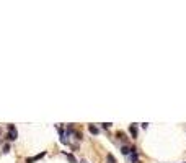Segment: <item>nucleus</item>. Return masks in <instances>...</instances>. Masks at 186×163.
Returning a JSON list of instances; mask_svg holds the SVG:
<instances>
[{"label": "nucleus", "mask_w": 186, "mask_h": 163, "mask_svg": "<svg viewBox=\"0 0 186 163\" xmlns=\"http://www.w3.org/2000/svg\"><path fill=\"white\" fill-rule=\"evenodd\" d=\"M121 152H122V155H126V157H127V155H131L132 152H136V148H134V147H127V145H124V147L121 148Z\"/></svg>", "instance_id": "obj_1"}, {"label": "nucleus", "mask_w": 186, "mask_h": 163, "mask_svg": "<svg viewBox=\"0 0 186 163\" xmlns=\"http://www.w3.org/2000/svg\"><path fill=\"white\" fill-rule=\"evenodd\" d=\"M7 139H8V140H15V139H18V132H16V131H8Z\"/></svg>", "instance_id": "obj_2"}, {"label": "nucleus", "mask_w": 186, "mask_h": 163, "mask_svg": "<svg viewBox=\"0 0 186 163\" xmlns=\"http://www.w3.org/2000/svg\"><path fill=\"white\" fill-rule=\"evenodd\" d=\"M44 155H46V152H41V153H38L36 157H33V158H28V160H26V163H33L34 160H39V158H43Z\"/></svg>", "instance_id": "obj_3"}, {"label": "nucleus", "mask_w": 186, "mask_h": 163, "mask_svg": "<svg viewBox=\"0 0 186 163\" xmlns=\"http://www.w3.org/2000/svg\"><path fill=\"white\" fill-rule=\"evenodd\" d=\"M131 161H132V163H139V155H137V150L131 153Z\"/></svg>", "instance_id": "obj_4"}, {"label": "nucleus", "mask_w": 186, "mask_h": 163, "mask_svg": "<svg viewBox=\"0 0 186 163\" xmlns=\"http://www.w3.org/2000/svg\"><path fill=\"white\" fill-rule=\"evenodd\" d=\"M129 132L132 134V137H137V129H136V124H132V126L129 127Z\"/></svg>", "instance_id": "obj_5"}, {"label": "nucleus", "mask_w": 186, "mask_h": 163, "mask_svg": "<svg viewBox=\"0 0 186 163\" xmlns=\"http://www.w3.org/2000/svg\"><path fill=\"white\" fill-rule=\"evenodd\" d=\"M106 160H108V163H116V158H114V155H113V153L106 155Z\"/></svg>", "instance_id": "obj_6"}, {"label": "nucleus", "mask_w": 186, "mask_h": 163, "mask_svg": "<svg viewBox=\"0 0 186 163\" xmlns=\"http://www.w3.org/2000/svg\"><path fill=\"white\" fill-rule=\"evenodd\" d=\"M88 129H90V132L93 134V136H96V134H98V129H96L93 124H90V126H88Z\"/></svg>", "instance_id": "obj_7"}, {"label": "nucleus", "mask_w": 186, "mask_h": 163, "mask_svg": "<svg viewBox=\"0 0 186 163\" xmlns=\"http://www.w3.org/2000/svg\"><path fill=\"white\" fill-rule=\"evenodd\" d=\"M67 158H69V160H70V163H77V160H75V157H74V155L67 153Z\"/></svg>", "instance_id": "obj_8"}, {"label": "nucleus", "mask_w": 186, "mask_h": 163, "mask_svg": "<svg viewBox=\"0 0 186 163\" xmlns=\"http://www.w3.org/2000/svg\"><path fill=\"white\" fill-rule=\"evenodd\" d=\"M10 152V145H5V147H3V153H8Z\"/></svg>", "instance_id": "obj_9"}, {"label": "nucleus", "mask_w": 186, "mask_h": 163, "mask_svg": "<svg viewBox=\"0 0 186 163\" xmlns=\"http://www.w3.org/2000/svg\"><path fill=\"white\" fill-rule=\"evenodd\" d=\"M8 131H15V124H8Z\"/></svg>", "instance_id": "obj_10"}, {"label": "nucleus", "mask_w": 186, "mask_h": 163, "mask_svg": "<svg viewBox=\"0 0 186 163\" xmlns=\"http://www.w3.org/2000/svg\"><path fill=\"white\" fill-rule=\"evenodd\" d=\"M109 126H111V122H105V124H103V127H105V129H108Z\"/></svg>", "instance_id": "obj_11"}, {"label": "nucleus", "mask_w": 186, "mask_h": 163, "mask_svg": "<svg viewBox=\"0 0 186 163\" xmlns=\"http://www.w3.org/2000/svg\"><path fill=\"white\" fill-rule=\"evenodd\" d=\"M80 163H88V161H85V160H82V161H80Z\"/></svg>", "instance_id": "obj_12"}, {"label": "nucleus", "mask_w": 186, "mask_h": 163, "mask_svg": "<svg viewBox=\"0 0 186 163\" xmlns=\"http://www.w3.org/2000/svg\"><path fill=\"white\" fill-rule=\"evenodd\" d=\"M0 132H2V129H0Z\"/></svg>", "instance_id": "obj_13"}, {"label": "nucleus", "mask_w": 186, "mask_h": 163, "mask_svg": "<svg viewBox=\"0 0 186 163\" xmlns=\"http://www.w3.org/2000/svg\"><path fill=\"white\" fill-rule=\"evenodd\" d=\"M184 163H186V161H184Z\"/></svg>", "instance_id": "obj_14"}]
</instances>
